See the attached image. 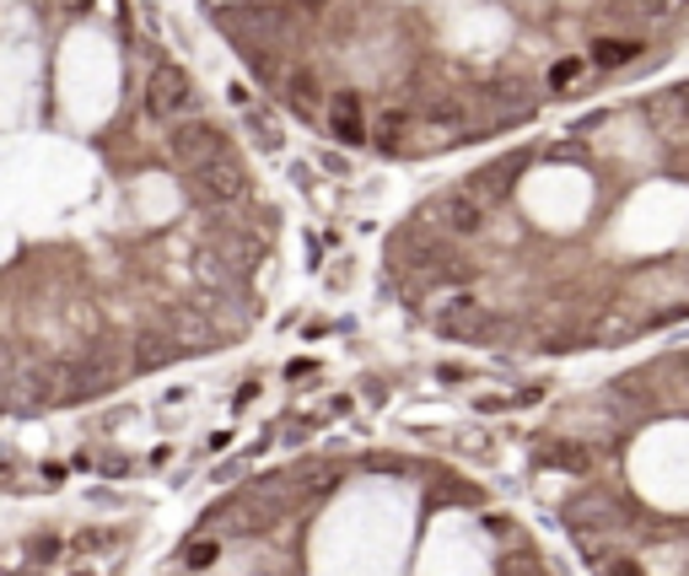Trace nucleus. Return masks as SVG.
<instances>
[{
    "label": "nucleus",
    "instance_id": "obj_6",
    "mask_svg": "<svg viewBox=\"0 0 689 576\" xmlns=\"http://www.w3.org/2000/svg\"><path fill=\"white\" fill-rule=\"evenodd\" d=\"M329 135L345 140V146L367 140V119H361V97L356 92H334V103H329Z\"/></svg>",
    "mask_w": 689,
    "mask_h": 576
},
{
    "label": "nucleus",
    "instance_id": "obj_13",
    "mask_svg": "<svg viewBox=\"0 0 689 576\" xmlns=\"http://www.w3.org/2000/svg\"><path fill=\"white\" fill-rule=\"evenodd\" d=\"M598 572H604V576H646V566H641L635 555H609Z\"/></svg>",
    "mask_w": 689,
    "mask_h": 576
},
{
    "label": "nucleus",
    "instance_id": "obj_12",
    "mask_svg": "<svg viewBox=\"0 0 689 576\" xmlns=\"http://www.w3.org/2000/svg\"><path fill=\"white\" fill-rule=\"evenodd\" d=\"M114 544H119V528H87V533H76L81 555H97V550H114Z\"/></svg>",
    "mask_w": 689,
    "mask_h": 576
},
{
    "label": "nucleus",
    "instance_id": "obj_9",
    "mask_svg": "<svg viewBox=\"0 0 689 576\" xmlns=\"http://www.w3.org/2000/svg\"><path fill=\"white\" fill-rule=\"evenodd\" d=\"M216 555H221V539H188V544H184V566H188V572L216 566Z\"/></svg>",
    "mask_w": 689,
    "mask_h": 576
},
{
    "label": "nucleus",
    "instance_id": "obj_8",
    "mask_svg": "<svg viewBox=\"0 0 689 576\" xmlns=\"http://www.w3.org/2000/svg\"><path fill=\"white\" fill-rule=\"evenodd\" d=\"M512 173H517V157H506V162H496V168L474 173V178H469L463 189H469L474 199H480V205H485V210H491V205H496V199L506 194V184H512Z\"/></svg>",
    "mask_w": 689,
    "mask_h": 576
},
{
    "label": "nucleus",
    "instance_id": "obj_5",
    "mask_svg": "<svg viewBox=\"0 0 689 576\" xmlns=\"http://www.w3.org/2000/svg\"><path fill=\"white\" fill-rule=\"evenodd\" d=\"M641 55H646V38H630V33H604L587 44V65H598V70H625Z\"/></svg>",
    "mask_w": 689,
    "mask_h": 576
},
{
    "label": "nucleus",
    "instance_id": "obj_16",
    "mask_svg": "<svg viewBox=\"0 0 689 576\" xmlns=\"http://www.w3.org/2000/svg\"><path fill=\"white\" fill-rule=\"evenodd\" d=\"M55 550H60L55 539H33V561H55Z\"/></svg>",
    "mask_w": 689,
    "mask_h": 576
},
{
    "label": "nucleus",
    "instance_id": "obj_3",
    "mask_svg": "<svg viewBox=\"0 0 689 576\" xmlns=\"http://www.w3.org/2000/svg\"><path fill=\"white\" fill-rule=\"evenodd\" d=\"M485 216H491V210L469 189H447L437 205H426V221H432L437 232H447V238H480V232H485Z\"/></svg>",
    "mask_w": 689,
    "mask_h": 576
},
{
    "label": "nucleus",
    "instance_id": "obj_2",
    "mask_svg": "<svg viewBox=\"0 0 689 576\" xmlns=\"http://www.w3.org/2000/svg\"><path fill=\"white\" fill-rule=\"evenodd\" d=\"M194 108V81H188L184 65H157L151 81H146V114L157 125H173Z\"/></svg>",
    "mask_w": 689,
    "mask_h": 576
},
{
    "label": "nucleus",
    "instance_id": "obj_11",
    "mask_svg": "<svg viewBox=\"0 0 689 576\" xmlns=\"http://www.w3.org/2000/svg\"><path fill=\"white\" fill-rule=\"evenodd\" d=\"M404 129H410V108H382V119H377V140L382 146H399Z\"/></svg>",
    "mask_w": 689,
    "mask_h": 576
},
{
    "label": "nucleus",
    "instance_id": "obj_7",
    "mask_svg": "<svg viewBox=\"0 0 689 576\" xmlns=\"http://www.w3.org/2000/svg\"><path fill=\"white\" fill-rule=\"evenodd\" d=\"M437 329L447 339H474L480 329H485V313H480V302H469V297H458V302H447L437 313Z\"/></svg>",
    "mask_w": 689,
    "mask_h": 576
},
{
    "label": "nucleus",
    "instance_id": "obj_1",
    "mask_svg": "<svg viewBox=\"0 0 689 576\" xmlns=\"http://www.w3.org/2000/svg\"><path fill=\"white\" fill-rule=\"evenodd\" d=\"M188 194L205 199V205H238V199L249 194V168H243L232 151H221V157L188 168Z\"/></svg>",
    "mask_w": 689,
    "mask_h": 576
},
{
    "label": "nucleus",
    "instance_id": "obj_10",
    "mask_svg": "<svg viewBox=\"0 0 689 576\" xmlns=\"http://www.w3.org/2000/svg\"><path fill=\"white\" fill-rule=\"evenodd\" d=\"M286 97H291V108H302V114H308V108H318V81L308 76V70H297V76L286 81Z\"/></svg>",
    "mask_w": 689,
    "mask_h": 576
},
{
    "label": "nucleus",
    "instance_id": "obj_14",
    "mask_svg": "<svg viewBox=\"0 0 689 576\" xmlns=\"http://www.w3.org/2000/svg\"><path fill=\"white\" fill-rule=\"evenodd\" d=\"M550 463H561V469H576V474H582V469H587V452L561 442V448H550Z\"/></svg>",
    "mask_w": 689,
    "mask_h": 576
},
{
    "label": "nucleus",
    "instance_id": "obj_15",
    "mask_svg": "<svg viewBox=\"0 0 689 576\" xmlns=\"http://www.w3.org/2000/svg\"><path fill=\"white\" fill-rule=\"evenodd\" d=\"M582 65H587V60H561L555 70H550V87H555V92H561V87H571V81L582 76Z\"/></svg>",
    "mask_w": 689,
    "mask_h": 576
},
{
    "label": "nucleus",
    "instance_id": "obj_4",
    "mask_svg": "<svg viewBox=\"0 0 689 576\" xmlns=\"http://www.w3.org/2000/svg\"><path fill=\"white\" fill-rule=\"evenodd\" d=\"M168 151H173V162L188 173V168L221 157L227 140H221V129L210 125V119H184V125H173V135H168Z\"/></svg>",
    "mask_w": 689,
    "mask_h": 576
}]
</instances>
